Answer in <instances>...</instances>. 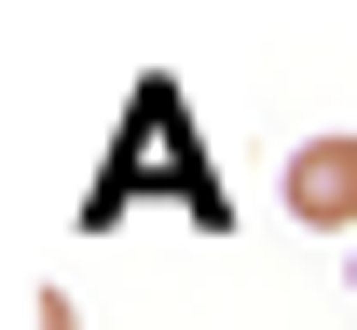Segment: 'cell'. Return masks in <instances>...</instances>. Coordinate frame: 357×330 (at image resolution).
<instances>
[{
	"mask_svg": "<svg viewBox=\"0 0 357 330\" xmlns=\"http://www.w3.org/2000/svg\"><path fill=\"white\" fill-rule=\"evenodd\" d=\"M28 330H83V303H69V289H42V303H28Z\"/></svg>",
	"mask_w": 357,
	"mask_h": 330,
	"instance_id": "7a4b0ae2",
	"label": "cell"
},
{
	"mask_svg": "<svg viewBox=\"0 0 357 330\" xmlns=\"http://www.w3.org/2000/svg\"><path fill=\"white\" fill-rule=\"evenodd\" d=\"M289 220L357 234V138H303V151H289Z\"/></svg>",
	"mask_w": 357,
	"mask_h": 330,
	"instance_id": "6da1fadb",
	"label": "cell"
},
{
	"mask_svg": "<svg viewBox=\"0 0 357 330\" xmlns=\"http://www.w3.org/2000/svg\"><path fill=\"white\" fill-rule=\"evenodd\" d=\"M344 276H357V248H344Z\"/></svg>",
	"mask_w": 357,
	"mask_h": 330,
	"instance_id": "3957f363",
	"label": "cell"
}]
</instances>
